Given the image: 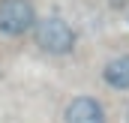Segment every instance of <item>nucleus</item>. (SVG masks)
I'll return each mask as SVG.
<instances>
[{"label":"nucleus","mask_w":129,"mask_h":123,"mask_svg":"<svg viewBox=\"0 0 129 123\" xmlns=\"http://www.w3.org/2000/svg\"><path fill=\"white\" fill-rule=\"evenodd\" d=\"M30 39H33V45L42 54H48V57H72L75 48H78V30H75V24L66 15H57V12L42 15L36 21V27H33Z\"/></svg>","instance_id":"obj_1"},{"label":"nucleus","mask_w":129,"mask_h":123,"mask_svg":"<svg viewBox=\"0 0 129 123\" xmlns=\"http://www.w3.org/2000/svg\"><path fill=\"white\" fill-rule=\"evenodd\" d=\"M39 18L42 15L36 12L33 0H0V36L3 39L30 36Z\"/></svg>","instance_id":"obj_2"},{"label":"nucleus","mask_w":129,"mask_h":123,"mask_svg":"<svg viewBox=\"0 0 129 123\" xmlns=\"http://www.w3.org/2000/svg\"><path fill=\"white\" fill-rule=\"evenodd\" d=\"M63 123H108V108L93 93H78L63 105Z\"/></svg>","instance_id":"obj_3"},{"label":"nucleus","mask_w":129,"mask_h":123,"mask_svg":"<svg viewBox=\"0 0 129 123\" xmlns=\"http://www.w3.org/2000/svg\"><path fill=\"white\" fill-rule=\"evenodd\" d=\"M99 78H102V84L108 90L129 93V51H120V54L105 57L102 66H99Z\"/></svg>","instance_id":"obj_4"},{"label":"nucleus","mask_w":129,"mask_h":123,"mask_svg":"<svg viewBox=\"0 0 129 123\" xmlns=\"http://www.w3.org/2000/svg\"><path fill=\"white\" fill-rule=\"evenodd\" d=\"M123 123H129V102L123 105Z\"/></svg>","instance_id":"obj_5"},{"label":"nucleus","mask_w":129,"mask_h":123,"mask_svg":"<svg viewBox=\"0 0 129 123\" xmlns=\"http://www.w3.org/2000/svg\"><path fill=\"white\" fill-rule=\"evenodd\" d=\"M126 24H129V12H126Z\"/></svg>","instance_id":"obj_6"}]
</instances>
